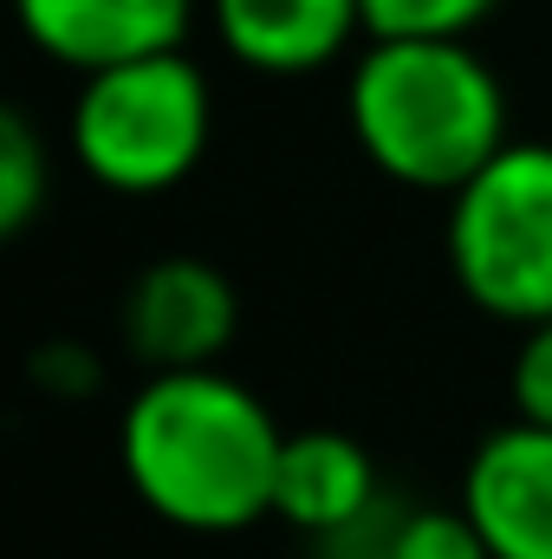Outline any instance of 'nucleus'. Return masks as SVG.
<instances>
[{"mask_svg":"<svg viewBox=\"0 0 552 559\" xmlns=\"http://www.w3.org/2000/svg\"><path fill=\"white\" fill-rule=\"evenodd\" d=\"M371 39H468L501 0H358Z\"/></svg>","mask_w":552,"mask_h":559,"instance_id":"f8f14e48","label":"nucleus"},{"mask_svg":"<svg viewBox=\"0 0 552 559\" xmlns=\"http://www.w3.org/2000/svg\"><path fill=\"white\" fill-rule=\"evenodd\" d=\"M33 371H39V384H52V391H85V384L98 378V365H92L85 345H39V352H33Z\"/></svg>","mask_w":552,"mask_h":559,"instance_id":"4468645a","label":"nucleus"},{"mask_svg":"<svg viewBox=\"0 0 552 559\" xmlns=\"http://www.w3.org/2000/svg\"><path fill=\"white\" fill-rule=\"evenodd\" d=\"M325 547H364V559H488L461 508H410V514L377 508L371 521H358L351 534H338Z\"/></svg>","mask_w":552,"mask_h":559,"instance_id":"9d476101","label":"nucleus"},{"mask_svg":"<svg viewBox=\"0 0 552 559\" xmlns=\"http://www.w3.org/2000/svg\"><path fill=\"white\" fill-rule=\"evenodd\" d=\"M345 124L384 182L442 202L514 143L507 85L468 39H364L345 72Z\"/></svg>","mask_w":552,"mask_h":559,"instance_id":"f03ea898","label":"nucleus"},{"mask_svg":"<svg viewBox=\"0 0 552 559\" xmlns=\"http://www.w3.org/2000/svg\"><path fill=\"white\" fill-rule=\"evenodd\" d=\"M46 189H52L46 138L33 131L26 111H7L0 118V235H26L33 215L46 209Z\"/></svg>","mask_w":552,"mask_h":559,"instance_id":"9b49d317","label":"nucleus"},{"mask_svg":"<svg viewBox=\"0 0 552 559\" xmlns=\"http://www.w3.org/2000/svg\"><path fill=\"white\" fill-rule=\"evenodd\" d=\"M442 261L475 312L514 332L552 319V138H514L448 195Z\"/></svg>","mask_w":552,"mask_h":559,"instance_id":"20e7f679","label":"nucleus"},{"mask_svg":"<svg viewBox=\"0 0 552 559\" xmlns=\"http://www.w3.org/2000/svg\"><path fill=\"white\" fill-rule=\"evenodd\" d=\"M377 508H384L377 462L358 436H345V429H292L286 436L274 475V521L312 534V540H338L358 521H371Z\"/></svg>","mask_w":552,"mask_h":559,"instance_id":"1a4fd4ad","label":"nucleus"},{"mask_svg":"<svg viewBox=\"0 0 552 559\" xmlns=\"http://www.w3.org/2000/svg\"><path fill=\"white\" fill-rule=\"evenodd\" d=\"M26 46L79 79L182 52L195 26V0H13Z\"/></svg>","mask_w":552,"mask_h":559,"instance_id":"0eeeda50","label":"nucleus"},{"mask_svg":"<svg viewBox=\"0 0 552 559\" xmlns=\"http://www.w3.org/2000/svg\"><path fill=\"white\" fill-rule=\"evenodd\" d=\"M286 429L274 411L215 371H156L118 417V462L143 508L182 534H241L274 514Z\"/></svg>","mask_w":552,"mask_h":559,"instance_id":"f257e3e1","label":"nucleus"},{"mask_svg":"<svg viewBox=\"0 0 552 559\" xmlns=\"http://www.w3.org/2000/svg\"><path fill=\"white\" fill-rule=\"evenodd\" d=\"M208 26L215 46L261 79L325 72L371 39L358 0H208Z\"/></svg>","mask_w":552,"mask_h":559,"instance_id":"6e6552de","label":"nucleus"},{"mask_svg":"<svg viewBox=\"0 0 552 559\" xmlns=\"http://www.w3.org/2000/svg\"><path fill=\"white\" fill-rule=\"evenodd\" d=\"M507 404H514V423L552 429V319L520 332L514 365H507Z\"/></svg>","mask_w":552,"mask_h":559,"instance_id":"ddd939ff","label":"nucleus"},{"mask_svg":"<svg viewBox=\"0 0 552 559\" xmlns=\"http://www.w3.org/2000/svg\"><path fill=\"white\" fill-rule=\"evenodd\" d=\"M241 299L221 267L195 254L149 261L118 306V338L143 371H215V358L235 345Z\"/></svg>","mask_w":552,"mask_h":559,"instance_id":"39448f33","label":"nucleus"},{"mask_svg":"<svg viewBox=\"0 0 552 559\" xmlns=\"http://www.w3.org/2000/svg\"><path fill=\"white\" fill-rule=\"evenodd\" d=\"M215 138V85L189 52H156L79 79L65 150L105 195H169Z\"/></svg>","mask_w":552,"mask_h":559,"instance_id":"7ed1b4c3","label":"nucleus"},{"mask_svg":"<svg viewBox=\"0 0 552 559\" xmlns=\"http://www.w3.org/2000/svg\"><path fill=\"white\" fill-rule=\"evenodd\" d=\"M488 559H552V429L501 423L475 442L455 501Z\"/></svg>","mask_w":552,"mask_h":559,"instance_id":"423d86ee","label":"nucleus"}]
</instances>
